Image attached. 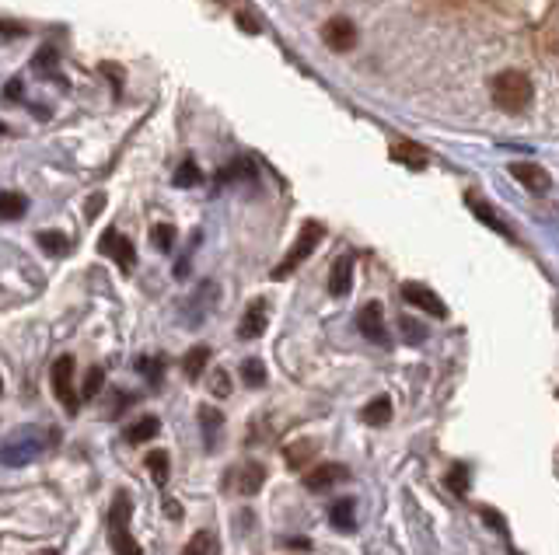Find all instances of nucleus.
Instances as JSON below:
<instances>
[{
    "label": "nucleus",
    "mask_w": 559,
    "mask_h": 555,
    "mask_svg": "<svg viewBox=\"0 0 559 555\" xmlns=\"http://www.w3.org/2000/svg\"><path fill=\"white\" fill-rule=\"evenodd\" d=\"M479 514H483V521H486V524H493V528H497L500 535H507V521L497 514V510H490V507H479Z\"/></svg>",
    "instance_id": "obj_35"
},
{
    "label": "nucleus",
    "mask_w": 559,
    "mask_h": 555,
    "mask_svg": "<svg viewBox=\"0 0 559 555\" xmlns=\"http://www.w3.org/2000/svg\"><path fill=\"white\" fill-rule=\"evenodd\" d=\"M207 364H210L207 346H193V350L182 357V374H186V381H200V374L207 370Z\"/></svg>",
    "instance_id": "obj_21"
},
{
    "label": "nucleus",
    "mask_w": 559,
    "mask_h": 555,
    "mask_svg": "<svg viewBox=\"0 0 559 555\" xmlns=\"http://www.w3.org/2000/svg\"><path fill=\"white\" fill-rule=\"evenodd\" d=\"M353 290V255H339L332 262V273H329V294L332 297H346Z\"/></svg>",
    "instance_id": "obj_16"
},
{
    "label": "nucleus",
    "mask_w": 559,
    "mask_h": 555,
    "mask_svg": "<svg viewBox=\"0 0 559 555\" xmlns=\"http://www.w3.org/2000/svg\"><path fill=\"white\" fill-rule=\"evenodd\" d=\"M130 517H133L130 493H116V500L109 507V545L116 555H144L140 542L130 535Z\"/></svg>",
    "instance_id": "obj_3"
},
{
    "label": "nucleus",
    "mask_w": 559,
    "mask_h": 555,
    "mask_svg": "<svg viewBox=\"0 0 559 555\" xmlns=\"http://www.w3.org/2000/svg\"><path fill=\"white\" fill-rule=\"evenodd\" d=\"M465 206H469V210L476 213V217L483 220V224L490 227V231H497V234H504V238H511V241H514V231H511V224H507V220L500 217V213L493 210V206L486 203L483 196H476V192H469V196H465Z\"/></svg>",
    "instance_id": "obj_14"
},
{
    "label": "nucleus",
    "mask_w": 559,
    "mask_h": 555,
    "mask_svg": "<svg viewBox=\"0 0 559 555\" xmlns=\"http://www.w3.org/2000/svg\"><path fill=\"white\" fill-rule=\"evenodd\" d=\"M137 370L147 377V381L154 384V388H158V384H161V374H165V370H161V360H158V357H140Z\"/></svg>",
    "instance_id": "obj_32"
},
{
    "label": "nucleus",
    "mask_w": 559,
    "mask_h": 555,
    "mask_svg": "<svg viewBox=\"0 0 559 555\" xmlns=\"http://www.w3.org/2000/svg\"><path fill=\"white\" fill-rule=\"evenodd\" d=\"M392 161H399V165H406V168H413V172H423L427 168V151H423L420 144H413V140H395L392 144Z\"/></svg>",
    "instance_id": "obj_17"
},
{
    "label": "nucleus",
    "mask_w": 559,
    "mask_h": 555,
    "mask_svg": "<svg viewBox=\"0 0 559 555\" xmlns=\"http://www.w3.org/2000/svg\"><path fill=\"white\" fill-rule=\"evenodd\" d=\"M53 440H56V433L42 437L35 426H28V430L14 433L11 440H4V444H0V465H11V468L28 465V461H35L39 454H46Z\"/></svg>",
    "instance_id": "obj_2"
},
{
    "label": "nucleus",
    "mask_w": 559,
    "mask_h": 555,
    "mask_svg": "<svg viewBox=\"0 0 559 555\" xmlns=\"http://www.w3.org/2000/svg\"><path fill=\"white\" fill-rule=\"evenodd\" d=\"M322 238H325V227L318 224V220H308V224L301 227V234H297V241L290 245V252L283 255V262L273 269V280H287V276L294 273V269L301 266V262L308 259L311 252H315Z\"/></svg>",
    "instance_id": "obj_4"
},
{
    "label": "nucleus",
    "mask_w": 559,
    "mask_h": 555,
    "mask_svg": "<svg viewBox=\"0 0 559 555\" xmlns=\"http://www.w3.org/2000/svg\"><path fill=\"white\" fill-rule=\"evenodd\" d=\"M0 395H4V381H0Z\"/></svg>",
    "instance_id": "obj_38"
},
{
    "label": "nucleus",
    "mask_w": 559,
    "mask_h": 555,
    "mask_svg": "<svg viewBox=\"0 0 559 555\" xmlns=\"http://www.w3.org/2000/svg\"><path fill=\"white\" fill-rule=\"evenodd\" d=\"M322 42H325L329 49H336V53H350V49L357 46V25H353V21H346V18L325 21Z\"/></svg>",
    "instance_id": "obj_10"
},
{
    "label": "nucleus",
    "mask_w": 559,
    "mask_h": 555,
    "mask_svg": "<svg viewBox=\"0 0 559 555\" xmlns=\"http://www.w3.org/2000/svg\"><path fill=\"white\" fill-rule=\"evenodd\" d=\"M315 454H318V440H297V444L287 447V465L304 468L308 461H315Z\"/></svg>",
    "instance_id": "obj_22"
},
{
    "label": "nucleus",
    "mask_w": 559,
    "mask_h": 555,
    "mask_svg": "<svg viewBox=\"0 0 559 555\" xmlns=\"http://www.w3.org/2000/svg\"><path fill=\"white\" fill-rule=\"evenodd\" d=\"M448 489L455 496H469V465H451V472H448Z\"/></svg>",
    "instance_id": "obj_26"
},
{
    "label": "nucleus",
    "mask_w": 559,
    "mask_h": 555,
    "mask_svg": "<svg viewBox=\"0 0 559 555\" xmlns=\"http://www.w3.org/2000/svg\"><path fill=\"white\" fill-rule=\"evenodd\" d=\"M39 245L46 248L49 255H67L70 252V241L63 238V234H56V231H42L39 234Z\"/></svg>",
    "instance_id": "obj_29"
},
{
    "label": "nucleus",
    "mask_w": 559,
    "mask_h": 555,
    "mask_svg": "<svg viewBox=\"0 0 559 555\" xmlns=\"http://www.w3.org/2000/svg\"><path fill=\"white\" fill-rule=\"evenodd\" d=\"M144 461H147V468H151L154 482H158V486H165V482H168V454L165 451H151Z\"/></svg>",
    "instance_id": "obj_28"
},
{
    "label": "nucleus",
    "mask_w": 559,
    "mask_h": 555,
    "mask_svg": "<svg viewBox=\"0 0 559 555\" xmlns=\"http://www.w3.org/2000/svg\"><path fill=\"white\" fill-rule=\"evenodd\" d=\"M151 241L161 248V252H172V245H175V227H172V224H158V227L151 231Z\"/></svg>",
    "instance_id": "obj_31"
},
{
    "label": "nucleus",
    "mask_w": 559,
    "mask_h": 555,
    "mask_svg": "<svg viewBox=\"0 0 559 555\" xmlns=\"http://www.w3.org/2000/svg\"><path fill=\"white\" fill-rule=\"evenodd\" d=\"M490 95H493V105H497V109L525 112L535 98V88H532V81H528V74H521V70H507V74L493 77Z\"/></svg>",
    "instance_id": "obj_1"
},
{
    "label": "nucleus",
    "mask_w": 559,
    "mask_h": 555,
    "mask_svg": "<svg viewBox=\"0 0 559 555\" xmlns=\"http://www.w3.org/2000/svg\"><path fill=\"white\" fill-rule=\"evenodd\" d=\"M242 381L249 384V388H263V384H266L263 360H245V364H242Z\"/></svg>",
    "instance_id": "obj_27"
},
{
    "label": "nucleus",
    "mask_w": 559,
    "mask_h": 555,
    "mask_svg": "<svg viewBox=\"0 0 559 555\" xmlns=\"http://www.w3.org/2000/svg\"><path fill=\"white\" fill-rule=\"evenodd\" d=\"M360 419H364L367 426H388V423H392V398H388V395H378L371 405H364Z\"/></svg>",
    "instance_id": "obj_20"
},
{
    "label": "nucleus",
    "mask_w": 559,
    "mask_h": 555,
    "mask_svg": "<svg viewBox=\"0 0 559 555\" xmlns=\"http://www.w3.org/2000/svg\"><path fill=\"white\" fill-rule=\"evenodd\" d=\"M346 479H350V468L339 465V461H322V465L304 472V486H308L311 493H325V489H332L336 482H346Z\"/></svg>",
    "instance_id": "obj_8"
},
{
    "label": "nucleus",
    "mask_w": 559,
    "mask_h": 555,
    "mask_svg": "<svg viewBox=\"0 0 559 555\" xmlns=\"http://www.w3.org/2000/svg\"><path fill=\"white\" fill-rule=\"evenodd\" d=\"M402 297H406V304H413V308L427 311V315L448 318V308H444V301L430 287H423V283H402Z\"/></svg>",
    "instance_id": "obj_11"
},
{
    "label": "nucleus",
    "mask_w": 559,
    "mask_h": 555,
    "mask_svg": "<svg viewBox=\"0 0 559 555\" xmlns=\"http://www.w3.org/2000/svg\"><path fill=\"white\" fill-rule=\"evenodd\" d=\"M511 175L518 179L521 185H525L528 192H549L553 189V179H549V172L542 165H535V161H514L511 165Z\"/></svg>",
    "instance_id": "obj_13"
},
{
    "label": "nucleus",
    "mask_w": 559,
    "mask_h": 555,
    "mask_svg": "<svg viewBox=\"0 0 559 555\" xmlns=\"http://www.w3.org/2000/svg\"><path fill=\"white\" fill-rule=\"evenodd\" d=\"M210 391H214L217 398H228V395H231V377H228V370H214V377H210Z\"/></svg>",
    "instance_id": "obj_34"
},
{
    "label": "nucleus",
    "mask_w": 559,
    "mask_h": 555,
    "mask_svg": "<svg viewBox=\"0 0 559 555\" xmlns=\"http://www.w3.org/2000/svg\"><path fill=\"white\" fill-rule=\"evenodd\" d=\"M196 419H200L203 447H207V454H217V451H221V433H224V416H221V409H214V405H200Z\"/></svg>",
    "instance_id": "obj_12"
},
{
    "label": "nucleus",
    "mask_w": 559,
    "mask_h": 555,
    "mask_svg": "<svg viewBox=\"0 0 559 555\" xmlns=\"http://www.w3.org/2000/svg\"><path fill=\"white\" fill-rule=\"evenodd\" d=\"M266 482V465L259 461H238L224 472L221 489L224 493H235V496H256Z\"/></svg>",
    "instance_id": "obj_6"
},
{
    "label": "nucleus",
    "mask_w": 559,
    "mask_h": 555,
    "mask_svg": "<svg viewBox=\"0 0 559 555\" xmlns=\"http://www.w3.org/2000/svg\"><path fill=\"white\" fill-rule=\"evenodd\" d=\"M46 555H60V552H46Z\"/></svg>",
    "instance_id": "obj_39"
},
{
    "label": "nucleus",
    "mask_w": 559,
    "mask_h": 555,
    "mask_svg": "<svg viewBox=\"0 0 559 555\" xmlns=\"http://www.w3.org/2000/svg\"><path fill=\"white\" fill-rule=\"evenodd\" d=\"M102 206H105V196H95V199H91V206H88V217H95V213L102 210Z\"/></svg>",
    "instance_id": "obj_37"
},
{
    "label": "nucleus",
    "mask_w": 559,
    "mask_h": 555,
    "mask_svg": "<svg viewBox=\"0 0 559 555\" xmlns=\"http://www.w3.org/2000/svg\"><path fill=\"white\" fill-rule=\"evenodd\" d=\"M98 252L109 255L123 273H133V269H137V248H133V241L126 238V234H119L116 227H109V231L98 238Z\"/></svg>",
    "instance_id": "obj_7"
},
{
    "label": "nucleus",
    "mask_w": 559,
    "mask_h": 555,
    "mask_svg": "<svg viewBox=\"0 0 559 555\" xmlns=\"http://www.w3.org/2000/svg\"><path fill=\"white\" fill-rule=\"evenodd\" d=\"M357 325H360V332H364V336L371 339L374 346L392 343V339H388V329H385V311H381L378 301H367L364 308L357 311Z\"/></svg>",
    "instance_id": "obj_9"
},
{
    "label": "nucleus",
    "mask_w": 559,
    "mask_h": 555,
    "mask_svg": "<svg viewBox=\"0 0 559 555\" xmlns=\"http://www.w3.org/2000/svg\"><path fill=\"white\" fill-rule=\"evenodd\" d=\"M161 433V419L158 416H140L137 423L126 426V444H144V440H154Z\"/></svg>",
    "instance_id": "obj_18"
},
{
    "label": "nucleus",
    "mask_w": 559,
    "mask_h": 555,
    "mask_svg": "<svg viewBox=\"0 0 559 555\" xmlns=\"http://www.w3.org/2000/svg\"><path fill=\"white\" fill-rule=\"evenodd\" d=\"M165 514H168V517H175V521H179V517H182L179 503H175V500H165Z\"/></svg>",
    "instance_id": "obj_36"
},
{
    "label": "nucleus",
    "mask_w": 559,
    "mask_h": 555,
    "mask_svg": "<svg viewBox=\"0 0 559 555\" xmlns=\"http://www.w3.org/2000/svg\"><path fill=\"white\" fill-rule=\"evenodd\" d=\"M329 524L339 531H357V503L353 500H336L329 507Z\"/></svg>",
    "instance_id": "obj_19"
},
{
    "label": "nucleus",
    "mask_w": 559,
    "mask_h": 555,
    "mask_svg": "<svg viewBox=\"0 0 559 555\" xmlns=\"http://www.w3.org/2000/svg\"><path fill=\"white\" fill-rule=\"evenodd\" d=\"M179 555H217V542L210 531H200V535H193L186 542V549H182Z\"/></svg>",
    "instance_id": "obj_25"
},
{
    "label": "nucleus",
    "mask_w": 559,
    "mask_h": 555,
    "mask_svg": "<svg viewBox=\"0 0 559 555\" xmlns=\"http://www.w3.org/2000/svg\"><path fill=\"white\" fill-rule=\"evenodd\" d=\"M105 384V367H88V374H84L81 381V391H77V398L81 402H91V398H98V391H102Z\"/></svg>",
    "instance_id": "obj_24"
},
{
    "label": "nucleus",
    "mask_w": 559,
    "mask_h": 555,
    "mask_svg": "<svg viewBox=\"0 0 559 555\" xmlns=\"http://www.w3.org/2000/svg\"><path fill=\"white\" fill-rule=\"evenodd\" d=\"M200 179H203L200 168H196L193 161H182L179 172H175V179H172V182L179 185V189H189V185H200Z\"/></svg>",
    "instance_id": "obj_30"
},
{
    "label": "nucleus",
    "mask_w": 559,
    "mask_h": 555,
    "mask_svg": "<svg viewBox=\"0 0 559 555\" xmlns=\"http://www.w3.org/2000/svg\"><path fill=\"white\" fill-rule=\"evenodd\" d=\"M49 381H53V395L56 402L63 405V409L70 412V416H77L81 412V398H77V384H74V357L70 353H63V357L53 360V367H49Z\"/></svg>",
    "instance_id": "obj_5"
},
{
    "label": "nucleus",
    "mask_w": 559,
    "mask_h": 555,
    "mask_svg": "<svg viewBox=\"0 0 559 555\" xmlns=\"http://www.w3.org/2000/svg\"><path fill=\"white\" fill-rule=\"evenodd\" d=\"M28 210V199L21 192H0V220H21Z\"/></svg>",
    "instance_id": "obj_23"
},
{
    "label": "nucleus",
    "mask_w": 559,
    "mask_h": 555,
    "mask_svg": "<svg viewBox=\"0 0 559 555\" xmlns=\"http://www.w3.org/2000/svg\"><path fill=\"white\" fill-rule=\"evenodd\" d=\"M266 301H252L249 308H245V315H242V322H238V339L242 343H252V339H259L266 332Z\"/></svg>",
    "instance_id": "obj_15"
},
{
    "label": "nucleus",
    "mask_w": 559,
    "mask_h": 555,
    "mask_svg": "<svg viewBox=\"0 0 559 555\" xmlns=\"http://www.w3.org/2000/svg\"><path fill=\"white\" fill-rule=\"evenodd\" d=\"M399 329H402V336H406V343H423V339H427V332H423V325H416L413 318H399Z\"/></svg>",
    "instance_id": "obj_33"
}]
</instances>
